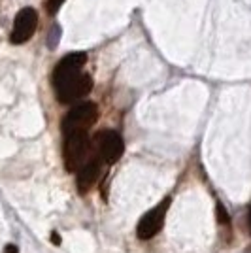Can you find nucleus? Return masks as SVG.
I'll list each match as a JSON object with an SVG mask.
<instances>
[{
  "instance_id": "1",
  "label": "nucleus",
  "mask_w": 251,
  "mask_h": 253,
  "mask_svg": "<svg viewBox=\"0 0 251 253\" xmlns=\"http://www.w3.org/2000/svg\"><path fill=\"white\" fill-rule=\"evenodd\" d=\"M87 63V53L76 51L63 57L53 70V89L61 104H72L84 98L93 89L91 76L82 72Z\"/></svg>"
},
{
  "instance_id": "2",
  "label": "nucleus",
  "mask_w": 251,
  "mask_h": 253,
  "mask_svg": "<svg viewBox=\"0 0 251 253\" xmlns=\"http://www.w3.org/2000/svg\"><path fill=\"white\" fill-rule=\"evenodd\" d=\"M64 167L68 172H76L84 167L85 163L91 159V142L87 132H70L64 134Z\"/></svg>"
},
{
  "instance_id": "3",
  "label": "nucleus",
  "mask_w": 251,
  "mask_h": 253,
  "mask_svg": "<svg viewBox=\"0 0 251 253\" xmlns=\"http://www.w3.org/2000/svg\"><path fill=\"white\" fill-rule=\"evenodd\" d=\"M98 119V108L94 102H80L63 117V132H87Z\"/></svg>"
},
{
  "instance_id": "4",
  "label": "nucleus",
  "mask_w": 251,
  "mask_h": 253,
  "mask_svg": "<svg viewBox=\"0 0 251 253\" xmlns=\"http://www.w3.org/2000/svg\"><path fill=\"white\" fill-rule=\"evenodd\" d=\"M94 151L96 157L104 161L106 165H115L125 153V142L119 136V132L106 128L94 136Z\"/></svg>"
},
{
  "instance_id": "5",
  "label": "nucleus",
  "mask_w": 251,
  "mask_h": 253,
  "mask_svg": "<svg viewBox=\"0 0 251 253\" xmlns=\"http://www.w3.org/2000/svg\"><path fill=\"white\" fill-rule=\"evenodd\" d=\"M168 206H170V199H165V201L159 202L153 210H149L146 215L140 219L138 229H136V234L140 240H149V238H153V236L163 229Z\"/></svg>"
},
{
  "instance_id": "6",
  "label": "nucleus",
  "mask_w": 251,
  "mask_h": 253,
  "mask_svg": "<svg viewBox=\"0 0 251 253\" xmlns=\"http://www.w3.org/2000/svg\"><path fill=\"white\" fill-rule=\"evenodd\" d=\"M38 27V13L34 8H23L13 21V29L10 34V42L19 45V43L29 42L32 38V34L36 32Z\"/></svg>"
},
{
  "instance_id": "7",
  "label": "nucleus",
  "mask_w": 251,
  "mask_h": 253,
  "mask_svg": "<svg viewBox=\"0 0 251 253\" xmlns=\"http://www.w3.org/2000/svg\"><path fill=\"white\" fill-rule=\"evenodd\" d=\"M100 176V159L91 157L82 169L78 170V189L85 193L93 187V183Z\"/></svg>"
},
{
  "instance_id": "8",
  "label": "nucleus",
  "mask_w": 251,
  "mask_h": 253,
  "mask_svg": "<svg viewBox=\"0 0 251 253\" xmlns=\"http://www.w3.org/2000/svg\"><path fill=\"white\" fill-rule=\"evenodd\" d=\"M217 219H219V223H223V225H229V221H230L229 213H227L225 206H223L221 202L217 204Z\"/></svg>"
},
{
  "instance_id": "9",
  "label": "nucleus",
  "mask_w": 251,
  "mask_h": 253,
  "mask_svg": "<svg viewBox=\"0 0 251 253\" xmlns=\"http://www.w3.org/2000/svg\"><path fill=\"white\" fill-rule=\"evenodd\" d=\"M63 2L64 0H47V10H49V13H57Z\"/></svg>"
},
{
  "instance_id": "10",
  "label": "nucleus",
  "mask_w": 251,
  "mask_h": 253,
  "mask_svg": "<svg viewBox=\"0 0 251 253\" xmlns=\"http://www.w3.org/2000/svg\"><path fill=\"white\" fill-rule=\"evenodd\" d=\"M59 34H61V29H59V27H53L51 38H49V47H55V45H57V42H59Z\"/></svg>"
},
{
  "instance_id": "11",
  "label": "nucleus",
  "mask_w": 251,
  "mask_h": 253,
  "mask_svg": "<svg viewBox=\"0 0 251 253\" xmlns=\"http://www.w3.org/2000/svg\"><path fill=\"white\" fill-rule=\"evenodd\" d=\"M51 242L53 244H61V238H59V234H57V232H53V234H51Z\"/></svg>"
},
{
  "instance_id": "12",
  "label": "nucleus",
  "mask_w": 251,
  "mask_h": 253,
  "mask_svg": "<svg viewBox=\"0 0 251 253\" xmlns=\"http://www.w3.org/2000/svg\"><path fill=\"white\" fill-rule=\"evenodd\" d=\"M6 253H17V248H15V246H8V248H6Z\"/></svg>"
},
{
  "instance_id": "13",
  "label": "nucleus",
  "mask_w": 251,
  "mask_h": 253,
  "mask_svg": "<svg viewBox=\"0 0 251 253\" xmlns=\"http://www.w3.org/2000/svg\"><path fill=\"white\" fill-rule=\"evenodd\" d=\"M250 229H251V210H250Z\"/></svg>"
}]
</instances>
